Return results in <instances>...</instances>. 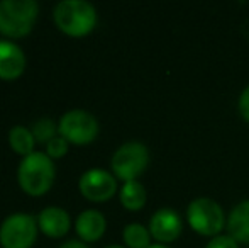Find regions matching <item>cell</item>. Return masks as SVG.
<instances>
[{
  "mask_svg": "<svg viewBox=\"0 0 249 248\" xmlns=\"http://www.w3.org/2000/svg\"><path fill=\"white\" fill-rule=\"evenodd\" d=\"M31 133H33L36 143H43V145H48L53 138L59 136L58 133V124L54 123L50 117H41L36 123H33L31 126Z\"/></svg>",
  "mask_w": 249,
  "mask_h": 248,
  "instance_id": "e0dca14e",
  "label": "cell"
},
{
  "mask_svg": "<svg viewBox=\"0 0 249 248\" xmlns=\"http://www.w3.org/2000/svg\"><path fill=\"white\" fill-rule=\"evenodd\" d=\"M149 248H170L168 245H161V243H158V245H151Z\"/></svg>",
  "mask_w": 249,
  "mask_h": 248,
  "instance_id": "7402d4cb",
  "label": "cell"
},
{
  "mask_svg": "<svg viewBox=\"0 0 249 248\" xmlns=\"http://www.w3.org/2000/svg\"><path fill=\"white\" fill-rule=\"evenodd\" d=\"M188 225L202 236H219L226 228L227 218L222 206L210 197H197L187 208Z\"/></svg>",
  "mask_w": 249,
  "mask_h": 248,
  "instance_id": "277c9868",
  "label": "cell"
},
{
  "mask_svg": "<svg viewBox=\"0 0 249 248\" xmlns=\"http://www.w3.org/2000/svg\"><path fill=\"white\" fill-rule=\"evenodd\" d=\"M37 229V218L29 212H14L0 225V245L2 248H33Z\"/></svg>",
  "mask_w": 249,
  "mask_h": 248,
  "instance_id": "8992f818",
  "label": "cell"
},
{
  "mask_svg": "<svg viewBox=\"0 0 249 248\" xmlns=\"http://www.w3.org/2000/svg\"><path fill=\"white\" fill-rule=\"evenodd\" d=\"M122 238L127 248H149L151 247V233L146 226L139 223H131L122 231Z\"/></svg>",
  "mask_w": 249,
  "mask_h": 248,
  "instance_id": "2e32d148",
  "label": "cell"
},
{
  "mask_svg": "<svg viewBox=\"0 0 249 248\" xmlns=\"http://www.w3.org/2000/svg\"><path fill=\"white\" fill-rule=\"evenodd\" d=\"M99 121L83 109H71L58 121V133L73 145H89L99 136Z\"/></svg>",
  "mask_w": 249,
  "mask_h": 248,
  "instance_id": "52a82bcc",
  "label": "cell"
},
{
  "mask_svg": "<svg viewBox=\"0 0 249 248\" xmlns=\"http://www.w3.org/2000/svg\"><path fill=\"white\" fill-rule=\"evenodd\" d=\"M37 226L48 238H61L71 228V218L63 208L50 206L37 214Z\"/></svg>",
  "mask_w": 249,
  "mask_h": 248,
  "instance_id": "8fae6325",
  "label": "cell"
},
{
  "mask_svg": "<svg viewBox=\"0 0 249 248\" xmlns=\"http://www.w3.org/2000/svg\"><path fill=\"white\" fill-rule=\"evenodd\" d=\"M58 248H90V247L87 243H83L82 240H70V242L63 243Z\"/></svg>",
  "mask_w": 249,
  "mask_h": 248,
  "instance_id": "44dd1931",
  "label": "cell"
},
{
  "mask_svg": "<svg viewBox=\"0 0 249 248\" xmlns=\"http://www.w3.org/2000/svg\"><path fill=\"white\" fill-rule=\"evenodd\" d=\"M54 24L71 38H83L97 26V10L87 0H63L54 7Z\"/></svg>",
  "mask_w": 249,
  "mask_h": 248,
  "instance_id": "6da1fadb",
  "label": "cell"
},
{
  "mask_svg": "<svg viewBox=\"0 0 249 248\" xmlns=\"http://www.w3.org/2000/svg\"><path fill=\"white\" fill-rule=\"evenodd\" d=\"M78 189L85 199L92 202H105L117 192V179L114 173L104 169H90L82 173Z\"/></svg>",
  "mask_w": 249,
  "mask_h": 248,
  "instance_id": "ba28073f",
  "label": "cell"
},
{
  "mask_svg": "<svg viewBox=\"0 0 249 248\" xmlns=\"http://www.w3.org/2000/svg\"><path fill=\"white\" fill-rule=\"evenodd\" d=\"M151 236L161 245H166L180 238L183 231V221L175 209L161 208L151 216L148 226Z\"/></svg>",
  "mask_w": 249,
  "mask_h": 248,
  "instance_id": "9c48e42d",
  "label": "cell"
},
{
  "mask_svg": "<svg viewBox=\"0 0 249 248\" xmlns=\"http://www.w3.org/2000/svg\"><path fill=\"white\" fill-rule=\"evenodd\" d=\"M39 14L34 0H2L0 2V33L10 39H19L33 31Z\"/></svg>",
  "mask_w": 249,
  "mask_h": 248,
  "instance_id": "3957f363",
  "label": "cell"
},
{
  "mask_svg": "<svg viewBox=\"0 0 249 248\" xmlns=\"http://www.w3.org/2000/svg\"><path fill=\"white\" fill-rule=\"evenodd\" d=\"M105 229H107L105 216L97 209H87V211L80 212V216L76 218L75 231L83 243L99 242L104 236Z\"/></svg>",
  "mask_w": 249,
  "mask_h": 248,
  "instance_id": "7c38bea8",
  "label": "cell"
},
{
  "mask_svg": "<svg viewBox=\"0 0 249 248\" xmlns=\"http://www.w3.org/2000/svg\"><path fill=\"white\" fill-rule=\"evenodd\" d=\"M237 109H239V114L246 123H249V85L241 92L239 100H237Z\"/></svg>",
  "mask_w": 249,
  "mask_h": 248,
  "instance_id": "ffe728a7",
  "label": "cell"
},
{
  "mask_svg": "<svg viewBox=\"0 0 249 248\" xmlns=\"http://www.w3.org/2000/svg\"><path fill=\"white\" fill-rule=\"evenodd\" d=\"M9 145L17 155L26 158L31 153H34L36 139H34L33 133H31V128H26V126H14L9 131Z\"/></svg>",
  "mask_w": 249,
  "mask_h": 248,
  "instance_id": "9a60e30c",
  "label": "cell"
},
{
  "mask_svg": "<svg viewBox=\"0 0 249 248\" xmlns=\"http://www.w3.org/2000/svg\"><path fill=\"white\" fill-rule=\"evenodd\" d=\"M54 163L43 152H34L22 158L17 169V180L20 189L33 197H41L46 194L54 184Z\"/></svg>",
  "mask_w": 249,
  "mask_h": 248,
  "instance_id": "7a4b0ae2",
  "label": "cell"
},
{
  "mask_svg": "<svg viewBox=\"0 0 249 248\" xmlns=\"http://www.w3.org/2000/svg\"><path fill=\"white\" fill-rule=\"evenodd\" d=\"M205 248H239V243L232 238L231 235H219L210 238Z\"/></svg>",
  "mask_w": 249,
  "mask_h": 248,
  "instance_id": "d6986e66",
  "label": "cell"
},
{
  "mask_svg": "<svg viewBox=\"0 0 249 248\" xmlns=\"http://www.w3.org/2000/svg\"><path fill=\"white\" fill-rule=\"evenodd\" d=\"M227 235H231L237 243L249 245V199L239 202L227 216Z\"/></svg>",
  "mask_w": 249,
  "mask_h": 248,
  "instance_id": "4fadbf2b",
  "label": "cell"
},
{
  "mask_svg": "<svg viewBox=\"0 0 249 248\" xmlns=\"http://www.w3.org/2000/svg\"><path fill=\"white\" fill-rule=\"evenodd\" d=\"M105 248H125V247H121V245H108V247H105Z\"/></svg>",
  "mask_w": 249,
  "mask_h": 248,
  "instance_id": "603a6c76",
  "label": "cell"
},
{
  "mask_svg": "<svg viewBox=\"0 0 249 248\" xmlns=\"http://www.w3.org/2000/svg\"><path fill=\"white\" fill-rule=\"evenodd\" d=\"M149 150L139 141H127L121 145L112 155L110 165L115 179L122 182L138 180V177L148 169Z\"/></svg>",
  "mask_w": 249,
  "mask_h": 248,
  "instance_id": "5b68a950",
  "label": "cell"
},
{
  "mask_svg": "<svg viewBox=\"0 0 249 248\" xmlns=\"http://www.w3.org/2000/svg\"><path fill=\"white\" fill-rule=\"evenodd\" d=\"M68 145L70 143L66 141L65 138L56 136V138H53L46 145V155L50 156L51 160L61 158V156H65L66 153H68Z\"/></svg>",
  "mask_w": 249,
  "mask_h": 248,
  "instance_id": "ac0fdd59",
  "label": "cell"
},
{
  "mask_svg": "<svg viewBox=\"0 0 249 248\" xmlns=\"http://www.w3.org/2000/svg\"><path fill=\"white\" fill-rule=\"evenodd\" d=\"M119 199L127 211H139L146 206L148 194H146V189L139 180H131V182H124V186L121 187Z\"/></svg>",
  "mask_w": 249,
  "mask_h": 248,
  "instance_id": "5bb4252c",
  "label": "cell"
},
{
  "mask_svg": "<svg viewBox=\"0 0 249 248\" xmlns=\"http://www.w3.org/2000/svg\"><path fill=\"white\" fill-rule=\"evenodd\" d=\"M26 70V55L19 44L0 39V80H17Z\"/></svg>",
  "mask_w": 249,
  "mask_h": 248,
  "instance_id": "30bf717a",
  "label": "cell"
}]
</instances>
